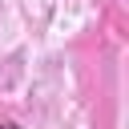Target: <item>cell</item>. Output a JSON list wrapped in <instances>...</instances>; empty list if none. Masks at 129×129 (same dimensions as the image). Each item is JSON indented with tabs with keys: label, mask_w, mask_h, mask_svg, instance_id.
Wrapping results in <instances>:
<instances>
[{
	"label": "cell",
	"mask_w": 129,
	"mask_h": 129,
	"mask_svg": "<svg viewBox=\"0 0 129 129\" xmlns=\"http://www.w3.org/2000/svg\"><path fill=\"white\" fill-rule=\"evenodd\" d=\"M0 129H20V125H12V121H4V125H0Z\"/></svg>",
	"instance_id": "cell-1"
}]
</instances>
